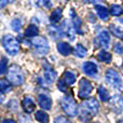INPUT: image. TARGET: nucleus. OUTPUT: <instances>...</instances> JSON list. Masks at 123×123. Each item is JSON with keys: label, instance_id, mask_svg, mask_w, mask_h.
I'll return each mask as SVG.
<instances>
[{"label": "nucleus", "instance_id": "obj_39", "mask_svg": "<svg viewBox=\"0 0 123 123\" xmlns=\"http://www.w3.org/2000/svg\"><path fill=\"white\" fill-rule=\"evenodd\" d=\"M10 1H11V2H12V1H14V0H10Z\"/></svg>", "mask_w": 123, "mask_h": 123}, {"label": "nucleus", "instance_id": "obj_6", "mask_svg": "<svg viewBox=\"0 0 123 123\" xmlns=\"http://www.w3.org/2000/svg\"><path fill=\"white\" fill-rule=\"evenodd\" d=\"M92 90H93V85L86 79H81L80 82H79V97L81 99H86L90 96V94L92 93Z\"/></svg>", "mask_w": 123, "mask_h": 123}, {"label": "nucleus", "instance_id": "obj_11", "mask_svg": "<svg viewBox=\"0 0 123 123\" xmlns=\"http://www.w3.org/2000/svg\"><path fill=\"white\" fill-rule=\"evenodd\" d=\"M82 69H83V71H84V74L90 77H95L98 71L97 65L94 64L93 62H85V63H83Z\"/></svg>", "mask_w": 123, "mask_h": 123}, {"label": "nucleus", "instance_id": "obj_31", "mask_svg": "<svg viewBox=\"0 0 123 123\" xmlns=\"http://www.w3.org/2000/svg\"><path fill=\"white\" fill-rule=\"evenodd\" d=\"M74 29H76V32H78V34H82V30H81V21H80L79 17L74 18Z\"/></svg>", "mask_w": 123, "mask_h": 123}, {"label": "nucleus", "instance_id": "obj_29", "mask_svg": "<svg viewBox=\"0 0 123 123\" xmlns=\"http://www.w3.org/2000/svg\"><path fill=\"white\" fill-rule=\"evenodd\" d=\"M11 26H12V29L14 30V31L18 32L19 30H21V28H22V23H21V21H19L18 18H15V19H13L12 21Z\"/></svg>", "mask_w": 123, "mask_h": 123}, {"label": "nucleus", "instance_id": "obj_33", "mask_svg": "<svg viewBox=\"0 0 123 123\" xmlns=\"http://www.w3.org/2000/svg\"><path fill=\"white\" fill-rule=\"evenodd\" d=\"M54 123H71L68 119H66L65 117H56L54 120Z\"/></svg>", "mask_w": 123, "mask_h": 123}, {"label": "nucleus", "instance_id": "obj_40", "mask_svg": "<svg viewBox=\"0 0 123 123\" xmlns=\"http://www.w3.org/2000/svg\"><path fill=\"white\" fill-rule=\"evenodd\" d=\"M93 123H98V122H93Z\"/></svg>", "mask_w": 123, "mask_h": 123}, {"label": "nucleus", "instance_id": "obj_5", "mask_svg": "<svg viewBox=\"0 0 123 123\" xmlns=\"http://www.w3.org/2000/svg\"><path fill=\"white\" fill-rule=\"evenodd\" d=\"M105 78H106V82L108 83L111 87L118 90V91L122 90V79H121V77H120V74H118L116 70L108 69L106 72Z\"/></svg>", "mask_w": 123, "mask_h": 123}, {"label": "nucleus", "instance_id": "obj_30", "mask_svg": "<svg viewBox=\"0 0 123 123\" xmlns=\"http://www.w3.org/2000/svg\"><path fill=\"white\" fill-rule=\"evenodd\" d=\"M6 69H8V60L3 56L1 58V63H0V74H3L6 71Z\"/></svg>", "mask_w": 123, "mask_h": 123}, {"label": "nucleus", "instance_id": "obj_9", "mask_svg": "<svg viewBox=\"0 0 123 123\" xmlns=\"http://www.w3.org/2000/svg\"><path fill=\"white\" fill-rule=\"evenodd\" d=\"M62 29H63L64 34H65L66 37L70 39L71 41L74 40V37H76V29L74 27V24L70 23L69 21H64L63 24H62Z\"/></svg>", "mask_w": 123, "mask_h": 123}, {"label": "nucleus", "instance_id": "obj_22", "mask_svg": "<svg viewBox=\"0 0 123 123\" xmlns=\"http://www.w3.org/2000/svg\"><path fill=\"white\" fill-rule=\"evenodd\" d=\"M97 58H98V61H100V62H103V63H107V64H109L111 62V54L110 53H108L107 51H105V50H103V51H100L99 53L97 54Z\"/></svg>", "mask_w": 123, "mask_h": 123}, {"label": "nucleus", "instance_id": "obj_2", "mask_svg": "<svg viewBox=\"0 0 123 123\" xmlns=\"http://www.w3.org/2000/svg\"><path fill=\"white\" fill-rule=\"evenodd\" d=\"M61 105L65 113L69 117H76L79 115V108L71 96H64L61 99Z\"/></svg>", "mask_w": 123, "mask_h": 123}, {"label": "nucleus", "instance_id": "obj_10", "mask_svg": "<svg viewBox=\"0 0 123 123\" xmlns=\"http://www.w3.org/2000/svg\"><path fill=\"white\" fill-rule=\"evenodd\" d=\"M110 106L115 112L120 113L123 111V97L120 95L113 96L110 99Z\"/></svg>", "mask_w": 123, "mask_h": 123}, {"label": "nucleus", "instance_id": "obj_16", "mask_svg": "<svg viewBox=\"0 0 123 123\" xmlns=\"http://www.w3.org/2000/svg\"><path fill=\"white\" fill-rule=\"evenodd\" d=\"M95 11L100 19H103V21H108L109 13L110 12L108 11L107 8H105L104 6H100V4H97V6H95Z\"/></svg>", "mask_w": 123, "mask_h": 123}, {"label": "nucleus", "instance_id": "obj_1", "mask_svg": "<svg viewBox=\"0 0 123 123\" xmlns=\"http://www.w3.org/2000/svg\"><path fill=\"white\" fill-rule=\"evenodd\" d=\"M98 109H99V104L95 98L85 99L79 107V118L81 122H89L94 116L97 115Z\"/></svg>", "mask_w": 123, "mask_h": 123}, {"label": "nucleus", "instance_id": "obj_25", "mask_svg": "<svg viewBox=\"0 0 123 123\" xmlns=\"http://www.w3.org/2000/svg\"><path fill=\"white\" fill-rule=\"evenodd\" d=\"M63 79L68 85H71L76 82V74L71 71H66L65 74H64Z\"/></svg>", "mask_w": 123, "mask_h": 123}, {"label": "nucleus", "instance_id": "obj_34", "mask_svg": "<svg viewBox=\"0 0 123 123\" xmlns=\"http://www.w3.org/2000/svg\"><path fill=\"white\" fill-rule=\"evenodd\" d=\"M31 2H34V4H36L37 6H40L42 4H44V0H31Z\"/></svg>", "mask_w": 123, "mask_h": 123}, {"label": "nucleus", "instance_id": "obj_26", "mask_svg": "<svg viewBox=\"0 0 123 123\" xmlns=\"http://www.w3.org/2000/svg\"><path fill=\"white\" fill-rule=\"evenodd\" d=\"M110 13L112 15H115V16H119L123 13V9L119 4H112L110 6Z\"/></svg>", "mask_w": 123, "mask_h": 123}, {"label": "nucleus", "instance_id": "obj_17", "mask_svg": "<svg viewBox=\"0 0 123 123\" xmlns=\"http://www.w3.org/2000/svg\"><path fill=\"white\" fill-rule=\"evenodd\" d=\"M44 79L49 84L53 83L56 79V72L52 69L50 66H47L45 67V71H44Z\"/></svg>", "mask_w": 123, "mask_h": 123}, {"label": "nucleus", "instance_id": "obj_37", "mask_svg": "<svg viewBox=\"0 0 123 123\" xmlns=\"http://www.w3.org/2000/svg\"><path fill=\"white\" fill-rule=\"evenodd\" d=\"M2 123H16V121H14V120H12V119H6L2 121Z\"/></svg>", "mask_w": 123, "mask_h": 123}, {"label": "nucleus", "instance_id": "obj_28", "mask_svg": "<svg viewBox=\"0 0 123 123\" xmlns=\"http://www.w3.org/2000/svg\"><path fill=\"white\" fill-rule=\"evenodd\" d=\"M57 87L61 92H63V93H68V84L64 81V79H61V80L58 81Z\"/></svg>", "mask_w": 123, "mask_h": 123}, {"label": "nucleus", "instance_id": "obj_3", "mask_svg": "<svg viewBox=\"0 0 123 123\" xmlns=\"http://www.w3.org/2000/svg\"><path fill=\"white\" fill-rule=\"evenodd\" d=\"M2 45L10 55H16L19 52V42L11 35H4L2 38Z\"/></svg>", "mask_w": 123, "mask_h": 123}, {"label": "nucleus", "instance_id": "obj_38", "mask_svg": "<svg viewBox=\"0 0 123 123\" xmlns=\"http://www.w3.org/2000/svg\"><path fill=\"white\" fill-rule=\"evenodd\" d=\"M120 22H121V23L123 24V18H122V19H120Z\"/></svg>", "mask_w": 123, "mask_h": 123}, {"label": "nucleus", "instance_id": "obj_24", "mask_svg": "<svg viewBox=\"0 0 123 123\" xmlns=\"http://www.w3.org/2000/svg\"><path fill=\"white\" fill-rule=\"evenodd\" d=\"M36 120L40 123H49V115L43 110H39L36 112Z\"/></svg>", "mask_w": 123, "mask_h": 123}, {"label": "nucleus", "instance_id": "obj_32", "mask_svg": "<svg viewBox=\"0 0 123 123\" xmlns=\"http://www.w3.org/2000/svg\"><path fill=\"white\" fill-rule=\"evenodd\" d=\"M113 50H115V52H116V53H118V54H122V53H123V48H122V45L120 44L119 42L115 43Z\"/></svg>", "mask_w": 123, "mask_h": 123}, {"label": "nucleus", "instance_id": "obj_7", "mask_svg": "<svg viewBox=\"0 0 123 123\" xmlns=\"http://www.w3.org/2000/svg\"><path fill=\"white\" fill-rule=\"evenodd\" d=\"M31 44L34 45L36 51L38 53L42 54V55H44L49 52V43H48L47 39L43 38V37H35L31 41Z\"/></svg>", "mask_w": 123, "mask_h": 123}, {"label": "nucleus", "instance_id": "obj_21", "mask_svg": "<svg viewBox=\"0 0 123 123\" xmlns=\"http://www.w3.org/2000/svg\"><path fill=\"white\" fill-rule=\"evenodd\" d=\"M12 83L8 80V79H1L0 80V91H1L2 94H6L8 92H10L12 90V86H11Z\"/></svg>", "mask_w": 123, "mask_h": 123}, {"label": "nucleus", "instance_id": "obj_18", "mask_svg": "<svg viewBox=\"0 0 123 123\" xmlns=\"http://www.w3.org/2000/svg\"><path fill=\"white\" fill-rule=\"evenodd\" d=\"M98 96H99V98H100L102 102H110V99H111L108 90L104 86L98 87Z\"/></svg>", "mask_w": 123, "mask_h": 123}, {"label": "nucleus", "instance_id": "obj_27", "mask_svg": "<svg viewBox=\"0 0 123 123\" xmlns=\"http://www.w3.org/2000/svg\"><path fill=\"white\" fill-rule=\"evenodd\" d=\"M109 28H110L113 36H116L117 38H123V31L121 30L120 27H118V26H116V25H110Z\"/></svg>", "mask_w": 123, "mask_h": 123}, {"label": "nucleus", "instance_id": "obj_15", "mask_svg": "<svg viewBox=\"0 0 123 123\" xmlns=\"http://www.w3.org/2000/svg\"><path fill=\"white\" fill-rule=\"evenodd\" d=\"M57 51L63 56H68L72 52L71 45L68 42H58L57 43Z\"/></svg>", "mask_w": 123, "mask_h": 123}, {"label": "nucleus", "instance_id": "obj_19", "mask_svg": "<svg viewBox=\"0 0 123 123\" xmlns=\"http://www.w3.org/2000/svg\"><path fill=\"white\" fill-rule=\"evenodd\" d=\"M62 15H63V10H62L61 8L55 9V10L52 12L51 16H50V21H51V23H53V24L58 23L62 18Z\"/></svg>", "mask_w": 123, "mask_h": 123}, {"label": "nucleus", "instance_id": "obj_36", "mask_svg": "<svg viewBox=\"0 0 123 123\" xmlns=\"http://www.w3.org/2000/svg\"><path fill=\"white\" fill-rule=\"evenodd\" d=\"M89 2L92 3V4H96V6H97V3L102 2V0H89Z\"/></svg>", "mask_w": 123, "mask_h": 123}, {"label": "nucleus", "instance_id": "obj_14", "mask_svg": "<svg viewBox=\"0 0 123 123\" xmlns=\"http://www.w3.org/2000/svg\"><path fill=\"white\" fill-rule=\"evenodd\" d=\"M48 31H49V35L54 39V40H57V39L62 38L63 36H65L62 27H57L55 25H51L48 27Z\"/></svg>", "mask_w": 123, "mask_h": 123}, {"label": "nucleus", "instance_id": "obj_20", "mask_svg": "<svg viewBox=\"0 0 123 123\" xmlns=\"http://www.w3.org/2000/svg\"><path fill=\"white\" fill-rule=\"evenodd\" d=\"M38 35H39V29H38V27L35 25H29L25 30V36L29 37V38L38 37Z\"/></svg>", "mask_w": 123, "mask_h": 123}, {"label": "nucleus", "instance_id": "obj_35", "mask_svg": "<svg viewBox=\"0 0 123 123\" xmlns=\"http://www.w3.org/2000/svg\"><path fill=\"white\" fill-rule=\"evenodd\" d=\"M9 1H10V0H0V6H1V8H4Z\"/></svg>", "mask_w": 123, "mask_h": 123}, {"label": "nucleus", "instance_id": "obj_4", "mask_svg": "<svg viewBox=\"0 0 123 123\" xmlns=\"http://www.w3.org/2000/svg\"><path fill=\"white\" fill-rule=\"evenodd\" d=\"M6 79L12 83L13 85H21L24 82V76L21 68L16 65L11 66L6 72Z\"/></svg>", "mask_w": 123, "mask_h": 123}, {"label": "nucleus", "instance_id": "obj_12", "mask_svg": "<svg viewBox=\"0 0 123 123\" xmlns=\"http://www.w3.org/2000/svg\"><path fill=\"white\" fill-rule=\"evenodd\" d=\"M38 103H39V106H40L43 110H50L52 107L51 97L45 95V94H40V95L38 96Z\"/></svg>", "mask_w": 123, "mask_h": 123}, {"label": "nucleus", "instance_id": "obj_23", "mask_svg": "<svg viewBox=\"0 0 123 123\" xmlns=\"http://www.w3.org/2000/svg\"><path fill=\"white\" fill-rule=\"evenodd\" d=\"M86 53H87V50L85 49L82 44H77L74 50V54L77 57H80V58L84 57V56L86 55Z\"/></svg>", "mask_w": 123, "mask_h": 123}, {"label": "nucleus", "instance_id": "obj_8", "mask_svg": "<svg viewBox=\"0 0 123 123\" xmlns=\"http://www.w3.org/2000/svg\"><path fill=\"white\" fill-rule=\"evenodd\" d=\"M94 44L96 48L108 49L110 45V35L107 30H103L98 34V36L94 39Z\"/></svg>", "mask_w": 123, "mask_h": 123}, {"label": "nucleus", "instance_id": "obj_13", "mask_svg": "<svg viewBox=\"0 0 123 123\" xmlns=\"http://www.w3.org/2000/svg\"><path fill=\"white\" fill-rule=\"evenodd\" d=\"M22 106H23L25 112H27V113H31L32 111L36 110V103H35L34 99H32L31 97H29V96H27V97H25L23 99Z\"/></svg>", "mask_w": 123, "mask_h": 123}]
</instances>
